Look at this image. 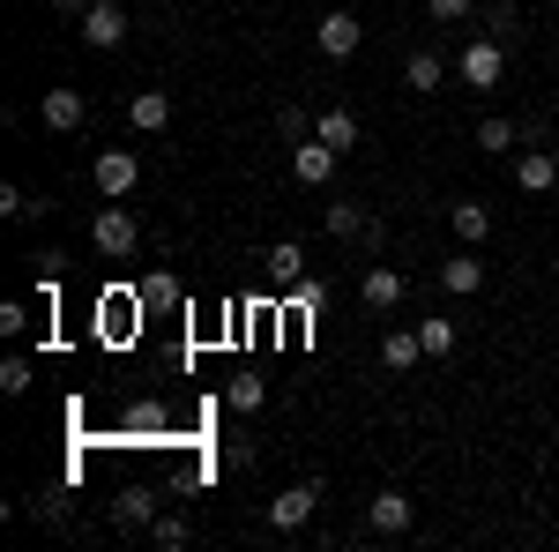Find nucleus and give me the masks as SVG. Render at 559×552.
I'll list each match as a JSON object with an SVG mask.
<instances>
[{
	"label": "nucleus",
	"instance_id": "f3484780",
	"mask_svg": "<svg viewBox=\"0 0 559 552\" xmlns=\"http://www.w3.org/2000/svg\"><path fill=\"white\" fill-rule=\"evenodd\" d=\"M157 493H142V485H134V493H120V501H112V522H120V530H150V522H157Z\"/></svg>",
	"mask_w": 559,
	"mask_h": 552
},
{
	"label": "nucleus",
	"instance_id": "f03ea898",
	"mask_svg": "<svg viewBox=\"0 0 559 552\" xmlns=\"http://www.w3.org/2000/svg\"><path fill=\"white\" fill-rule=\"evenodd\" d=\"M455 75H463V90H500V75H508V45L500 38H471L463 60H455Z\"/></svg>",
	"mask_w": 559,
	"mask_h": 552
},
{
	"label": "nucleus",
	"instance_id": "cd10ccee",
	"mask_svg": "<svg viewBox=\"0 0 559 552\" xmlns=\"http://www.w3.org/2000/svg\"><path fill=\"white\" fill-rule=\"evenodd\" d=\"M0 396H31V359H0Z\"/></svg>",
	"mask_w": 559,
	"mask_h": 552
},
{
	"label": "nucleus",
	"instance_id": "1a4fd4ad",
	"mask_svg": "<svg viewBox=\"0 0 559 552\" xmlns=\"http://www.w3.org/2000/svg\"><path fill=\"white\" fill-rule=\"evenodd\" d=\"M38 120H45V128H52V134H75V128H83V120H90V105H83V90H68V83H52V90H45V105H38Z\"/></svg>",
	"mask_w": 559,
	"mask_h": 552
},
{
	"label": "nucleus",
	"instance_id": "39448f33",
	"mask_svg": "<svg viewBox=\"0 0 559 552\" xmlns=\"http://www.w3.org/2000/svg\"><path fill=\"white\" fill-rule=\"evenodd\" d=\"M321 508V478H299V485H284L276 501H269V530H306Z\"/></svg>",
	"mask_w": 559,
	"mask_h": 552
},
{
	"label": "nucleus",
	"instance_id": "6e6552de",
	"mask_svg": "<svg viewBox=\"0 0 559 552\" xmlns=\"http://www.w3.org/2000/svg\"><path fill=\"white\" fill-rule=\"evenodd\" d=\"M411 522H418V508H411V501H403V493H395V485H388V493H373V501H366V530H373V538H403V530H411Z\"/></svg>",
	"mask_w": 559,
	"mask_h": 552
},
{
	"label": "nucleus",
	"instance_id": "c85d7f7f",
	"mask_svg": "<svg viewBox=\"0 0 559 552\" xmlns=\"http://www.w3.org/2000/svg\"><path fill=\"white\" fill-rule=\"evenodd\" d=\"M134 292H142V306H150V314H157V306H179V284H173V277H142Z\"/></svg>",
	"mask_w": 559,
	"mask_h": 552
},
{
	"label": "nucleus",
	"instance_id": "9b49d317",
	"mask_svg": "<svg viewBox=\"0 0 559 552\" xmlns=\"http://www.w3.org/2000/svg\"><path fill=\"white\" fill-rule=\"evenodd\" d=\"M358 298H366V314H395V306H403V269H395V261H373L366 284H358Z\"/></svg>",
	"mask_w": 559,
	"mask_h": 552
},
{
	"label": "nucleus",
	"instance_id": "c756f323",
	"mask_svg": "<svg viewBox=\"0 0 559 552\" xmlns=\"http://www.w3.org/2000/svg\"><path fill=\"white\" fill-rule=\"evenodd\" d=\"M426 15H432V23H471L477 0H426Z\"/></svg>",
	"mask_w": 559,
	"mask_h": 552
},
{
	"label": "nucleus",
	"instance_id": "0eeeda50",
	"mask_svg": "<svg viewBox=\"0 0 559 552\" xmlns=\"http://www.w3.org/2000/svg\"><path fill=\"white\" fill-rule=\"evenodd\" d=\"M515 187L522 195H552L559 187V157L545 150V142H522L515 150Z\"/></svg>",
	"mask_w": 559,
	"mask_h": 552
},
{
	"label": "nucleus",
	"instance_id": "f8f14e48",
	"mask_svg": "<svg viewBox=\"0 0 559 552\" xmlns=\"http://www.w3.org/2000/svg\"><path fill=\"white\" fill-rule=\"evenodd\" d=\"M329 172H336V150H329L321 134H306V142H292V179H299V187H321Z\"/></svg>",
	"mask_w": 559,
	"mask_h": 552
},
{
	"label": "nucleus",
	"instance_id": "9d476101",
	"mask_svg": "<svg viewBox=\"0 0 559 552\" xmlns=\"http://www.w3.org/2000/svg\"><path fill=\"white\" fill-rule=\"evenodd\" d=\"M440 292H448V298L485 292V261H477V247H455V255L440 261Z\"/></svg>",
	"mask_w": 559,
	"mask_h": 552
},
{
	"label": "nucleus",
	"instance_id": "6ab92c4d",
	"mask_svg": "<svg viewBox=\"0 0 559 552\" xmlns=\"http://www.w3.org/2000/svg\"><path fill=\"white\" fill-rule=\"evenodd\" d=\"M381 359L395 366V374H411V366L426 359V337H418V329H388V337H381Z\"/></svg>",
	"mask_w": 559,
	"mask_h": 552
},
{
	"label": "nucleus",
	"instance_id": "7ed1b4c3",
	"mask_svg": "<svg viewBox=\"0 0 559 552\" xmlns=\"http://www.w3.org/2000/svg\"><path fill=\"white\" fill-rule=\"evenodd\" d=\"M75 31H83L90 52H112V45L128 38V8H120V0H90L83 15H75Z\"/></svg>",
	"mask_w": 559,
	"mask_h": 552
},
{
	"label": "nucleus",
	"instance_id": "ddd939ff",
	"mask_svg": "<svg viewBox=\"0 0 559 552\" xmlns=\"http://www.w3.org/2000/svg\"><path fill=\"white\" fill-rule=\"evenodd\" d=\"M448 232H455V247H485L492 239V210L485 202H455L448 210Z\"/></svg>",
	"mask_w": 559,
	"mask_h": 552
},
{
	"label": "nucleus",
	"instance_id": "20e7f679",
	"mask_svg": "<svg viewBox=\"0 0 559 552\" xmlns=\"http://www.w3.org/2000/svg\"><path fill=\"white\" fill-rule=\"evenodd\" d=\"M90 179H97V195H105V202H128L134 179H142V157H134V150H97Z\"/></svg>",
	"mask_w": 559,
	"mask_h": 552
},
{
	"label": "nucleus",
	"instance_id": "423d86ee",
	"mask_svg": "<svg viewBox=\"0 0 559 552\" xmlns=\"http://www.w3.org/2000/svg\"><path fill=\"white\" fill-rule=\"evenodd\" d=\"M358 38H366V23H358L350 8H329V15L313 23V45H321L329 60H350V52H358Z\"/></svg>",
	"mask_w": 559,
	"mask_h": 552
},
{
	"label": "nucleus",
	"instance_id": "4468645a",
	"mask_svg": "<svg viewBox=\"0 0 559 552\" xmlns=\"http://www.w3.org/2000/svg\"><path fill=\"white\" fill-rule=\"evenodd\" d=\"M128 120H134V134H165L173 128V97H165V90H134Z\"/></svg>",
	"mask_w": 559,
	"mask_h": 552
},
{
	"label": "nucleus",
	"instance_id": "a878e982",
	"mask_svg": "<svg viewBox=\"0 0 559 552\" xmlns=\"http://www.w3.org/2000/svg\"><path fill=\"white\" fill-rule=\"evenodd\" d=\"M187 538H194V530H187V515H157V522H150V545H157V552H179Z\"/></svg>",
	"mask_w": 559,
	"mask_h": 552
},
{
	"label": "nucleus",
	"instance_id": "412c9836",
	"mask_svg": "<svg viewBox=\"0 0 559 552\" xmlns=\"http://www.w3.org/2000/svg\"><path fill=\"white\" fill-rule=\"evenodd\" d=\"M313 134H321L336 157H344V150H358V120H350V113H321V120H313Z\"/></svg>",
	"mask_w": 559,
	"mask_h": 552
},
{
	"label": "nucleus",
	"instance_id": "aec40b11",
	"mask_svg": "<svg viewBox=\"0 0 559 552\" xmlns=\"http://www.w3.org/2000/svg\"><path fill=\"white\" fill-rule=\"evenodd\" d=\"M477 15H485V38H500V45L522 38V8H515V0H485Z\"/></svg>",
	"mask_w": 559,
	"mask_h": 552
},
{
	"label": "nucleus",
	"instance_id": "7c9ffc66",
	"mask_svg": "<svg viewBox=\"0 0 559 552\" xmlns=\"http://www.w3.org/2000/svg\"><path fill=\"white\" fill-rule=\"evenodd\" d=\"M23 329H31V306L8 298V306H0V337H23Z\"/></svg>",
	"mask_w": 559,
	"mask_h": 552
},
{
	"label": "nucleus",
	"instance_id": "2f4dec72",
	"mask_svg": "<svg viewBox=\"0 0 559 552\" xmlns=\"http://www.w3.org/2000/svg\"><path fill=\"white\" fill-rule=\"evenodd\" d=\"M52 8H60V15H83V8H90V0H52Z\"/></svg>",
	"mask_w": 559,
	"mask_h": 552
},
{
	"label": "nucleus",
	"instance_id": "a211bd4d",
	"mask_svg": "<svg viewBox=\"0 0 559 552\" xmlns=\"http://www.w3.org/2000/svg\"><path fill=\"white\" fill-rule=\"evenodd\" d=\"M471 142L485 150V157H515L522 128H515V120H500V113H492V120H477V134H471Z\"/></svg>",
	"mask_w": 559,
	"mask_h": 552
},
{
	"label": "nucleus",
	"instance_id": "dca6fc26",
	"mask_svg": "<svg viewBox=\"0 0 559 552\" xmlns=\"http://www.w3.org/2000/svg\"><path fill=\"white\" fill-rule=\"evenodd\" d=\"M440 83H448V60H440V52H411V60H403V90L432 97Z\"/></svg>",
	"mask_w": 559,
	"mask_h": 552
},
{
	"label": "nucleus",
	"instance_id": "4be33fe9",
	"mask_svg": "<svg viewBox=\"0 0 559 552\" xmlns=\"http://www.w3.org/2000/svg\"><path fill=\"white\" fill-rule=\"evenodd\" d=\"M269 277H276V284H299V277H306V247H299V239L269 247Z\"/></svg>",
	"mask_w": 559,
	"mask_h": 552
},
{
	"label": "nucleus",
	"instance_id": "5701e85b",
	"mask_svg": "<svg viewBox=\"0 0 559 552\" xmlns=\"http://www.w3.org/2000/svg\"><path fill=\"white\" fill-rule=\"evenodd\" d=\"M321 232H329V239H366V216L350 210V202H329V210H321Z\"/></svg>",
	"mask_w": 559,
	"mask_h": 552
},
{
	"label": "nucleus",
	"instance_id": "2eb2a0df",
	"mask_svg": "<svg viewBox=\"0 0 559 552\" xmlns=\"http://www.w3.org/2000/svg\"><path fill=\"white\" fill-rule=\"evenodd\" d=\"M134 306H142V292H120L112 306H97V337L128 343V337H134Z\"/></svg>",
	"mask_w": 559,
	"mask_h": 552
},
{
	"label": "nucleus",
	"instance_id": "bb28decb",
	"mask_svg": "<svg viewBox=\"0 0 559 552\" xmlns=\"http://www.w3.org/2000/svg\"><path fill=\"white\" fill-rule=\"evenodd\" d=\"M276 134H284V142H306V134H313V113L284 97V105H276Z\"/></svg>",
	"mask_w": 559,
	"mask_h": 552
},
{
	"label": "nucleus",
	"instance_id": "f257e3e1",
	"mask_svg": "<svg viewBox=\"0 0 559 552\" xmlns=\"http://www.w3.org/2000/svg\"><path fill=\"white\" fill-rule=\"evenodd\" d=\"M90 247H97L105 261H128L134 247H142V224H134V216L120 210V202H105V210L90 216Z\"/></svg>",
	"mask_w": 559,
	"mask_h": 552
},
{
	"label": "nucleus",
	"instance_id": "393cba45",
	"mask_svg": "<svg viewBox=\"0 0 559 552\" xmlns=\"http://www.w3.org/2000/svg\"><path fill=\"white\" fill-rule=\"evenodd\" d=\"M418 337H426V359H448V351H455V321H448V314H426Z\"/></svg>",
	"mask_w": 559,
	"mask_h": 552
},
{
	"label": "nucleus",
	"instance_id": "b1692460",
	"mask_svg": "<svg viewBox=\"0 0 559 552\" xmlns=\"http://www.w3.org/2000/svg\"><path fill=\"white\" fill-rule=\"evenodd\" d=\"M224 403H231V411H261V403H269V388H261L254 374H231V381H224Z\"/></svg>",
	"mask_w": 559,
	"mask_h": 552
},
{
	"label": "nucleus",
	"instance_id": "473e14b6",
	"mask_svg": "<svg viewBox=\"0 0 559 552\" xmlns=\"http://www.w3.org/2000/svg\"><path fill=\"white\" fill-rule=\"evenodd\" d=\"M329 8H350V0H329Z\"/></svg>",
	"mask_w": 559,
	"mask_h": 552
}]
</instances>
